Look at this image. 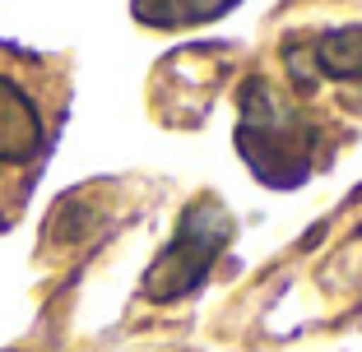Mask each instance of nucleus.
<instances>
[{"instance_id": "1", "label": "nucleus", "mask_w": 362, "mask_h": 352, "mask_svg": "<svg viewBox=\"0 0 362 352\" xmlns=\"http://www.w3.org/2000/svg\"><path fill=\"white\" fill-rule=\"evenodd\" d=\"M70 116V65L0 42V232L23 218Z\"/></svg>"}, {"instance_id": "2", "label": "nucleus", "mask_w": 362, "mask_h": 352, "mask_svg": "<svg viewBox=\"0 0 362 352\" xmlns=\"http://www.w3.org/2000/svg\"><path fill=\"white\" fill-rule=\"evenodd\" d=\"M237 111V153L265 186L293 190L316 171V121L293 107L269 79H246Z\"/></svg>"}, {"instance_id": "3", "label": "nucleus", "mask_w": 362, "mask_h": 352, "mask_svg": "<svg viewBox=\"0 0 362 352\" xmlns=\"http://www.w3.org/2000/svg\"><path fill=\"white\" fill-rule=\"evenodd\" d=\"M233 236V218L218 200H195L181 214L177 241L153 260V269L144 274V297L153 301H177L186 292H195L209 274V265L218 260V250Z\"/></svg>"}, {"instance_id": "4", "label": "nucleus", "mask_w": 362, "mask_h": 352, "mask_svg": "<svg viewBox=\"0 0 362 352\" xmlns=\"http://www.w3.org/2000/svg\"><path fill=\"white\" fill-rule=\"evenodd\" d=\"M307 56H311V65H316L325 79H339V84H362V23L320 32L316 42L307 47Z\"/></svg>"}, {"instance_id": "5", "label": "nucleus", "mask_w": 362, "mask_h": 352, "mask_svg": "<svg viewBox=\"0 0 362 352\" xmlns=\"http://www.w3.org/2000/svg\"><path fill=\"white\" fill-rule=\"evenodd\" d=\"M237 0H130V14L149 28H191V23L223 19Z\"/></svg>"}]
</instances>
